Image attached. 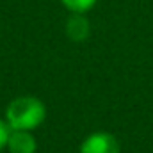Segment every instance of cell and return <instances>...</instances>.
<instances>
[{
	"label": "cell",
	"mask_w": 153,
	"mask_h": 153,
	"mask_svg": "<svg viewBox=\"0 0 153 153\" xmlns=\"http://www.w3.org/2000/svg\"><path fill=\"white\" fill-rule=\"evenodd\" d=\"M46 109L43 102L34 96H20L7 105L5 123L11 130H34L45 121Z\"/></svg>",
	"instance_id": "1"
},
{
	"label": "cell",
	"mask_w": 153,
	"mask_h": 153,
	"mask_svg": "<svg viewBox=\"0 0 153 153\" xmlns=\"http://www.w3.org/2000/svg\"><path fill=\"white\" fill-rule=\"evenodd\" d=\"M80 153H119V144L112 134H91L80 146Z\"/></svg>",
	"instance_id": "2"
},
{
	"label": "cell",
	"mask_w": 153,
	"mask_h": 153,
	"mask_svg": "<svg viewBox=\"0 0 153 153\" xmlns=\"http://www.w3.org/2000/svg\"><path fill=\"white\" fill-rule=\"evenodd\" d=\"M7 148L11 153H36L38 144L30 132L27 130H11Z\"/></svg>",
	"instance_id": "3"
},
{
	"label": "cell",
	"mask_w": 153,
	"mask_h": 153,
	"mask_svg": "<svg viewBox=\"0 0 153 153\" xmlns=\"http://www.w3.org/2000/svg\"><path fill=\"white\" fill-rule=\"evenodd\" d=\"M89 30H91L89 29V22L82 14H78V13H75L68 20V23H66V34H68V38L73 39V41H84V39H87Z\"/></svg>",
	"instance_id": "4"
},
{
	"label": "cell",
	"mask_w": 153,
	"mask_h": 153,
	"mask_svg": "<svg viewBox=\"0 0 153 153\" xmlns=\"http://www.w3.org/2000/svg\"><path fill=\"white\" fill-rule=\"evenodd\" d=\"M71 13H78V14H84L85 11L93 9L96 0H61Z\"/></svg>",
	"instance_id": "5"
},
{
	"label": "cell",
	"mask_w": 153,
	"mask_h": 153,
	"mask_svg": "<svg viewBox=\"0 0 153 153\" xmlns=\"http://www.w3.org/2000/svg\"><path fill=\"white\" fill-rule=\"evenodd\" d=\"M9 135H11V128H9V125H7L4 119H0V152L7 146Z\"/></svg>",
	"instance_id": "6"
}]
</instances>
